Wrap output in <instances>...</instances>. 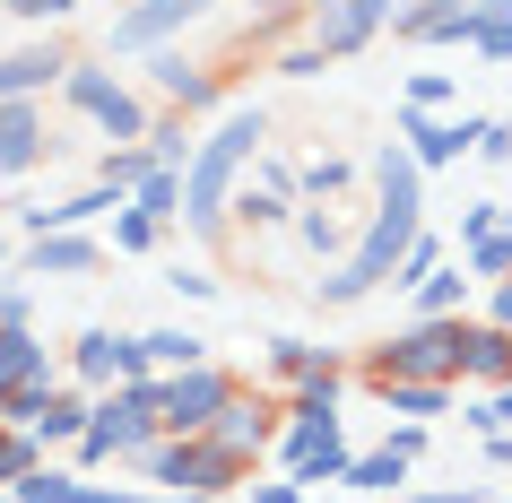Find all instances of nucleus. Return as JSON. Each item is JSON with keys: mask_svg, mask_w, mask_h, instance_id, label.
Instances as JSON below:
<instances>
[{"mask_svg": "<svg viewBox=\"0 0 512 503\" xmlns=\"http://www.w3.org/2000/svg\"><path fill=\"white\" fill-rule=\"evenodd\" d=\"M261 139H270V113L261 105H235L209 139H200V157H191V174H183V226L191 235H217V226H226L235 183L261 165Z\"/></svg>", "mask_w": 512, "mask_h": 503, "instance_id": "nucleus-1", "label": "nucleus"}, {"mask_svg": "<svg viewBox=\"0 0 512 503\" xmlns=\"http://www.w3.org/2000/svg\"><path fill=\"white\" fill-rule=\"evenodd\" d=\"M426 235V209H374L365 217V235L339 252V261L313 278V295H322L330 313H348V304H365L374 287H391V269L408 261V243Z\"/></svg>", "mask_w": 512, "mask_h": 503, "instance_id": "nucleus-2", "label": "nucleus"}, {"mask_svg": "<svg viewBox=\"0 0 512 503\" xmlns=\"http://www.w3.org/2000/svg\"><path fill=\"white\" fill-rule=\"evenodd\" d=\"M460 356H469V313L460 321H408L400 339H374L365 373L374 382H460Z\"/></svg>", "mask_w": 512, "mask_h": 503, "instance_id": "nucleus-3", "label": "nucleus"}, {"mask_svg": "<svg viewBox=\"0 0 512 503\" xmlns=\"http://www.w3.org/2000/svg\"><path fill=\"white\" fill-rule=\"evenodd\" d=\"M131 460L157 477V486H174V495H226V486L252 469V460H235L217 434H157V443H139Z\"/></svg>", "mask_w": 512, "mask_h": 503, "instance_id": "nucleus-4", "label": "nucleus"}, {"mask_svg": "<svg viewBox=\"0 0 512 503\" xmlns=\"http://www.w3.org/2000/svg\"><path fill=\"white\" fill-rule=\"evenodd\" d=\"M61 96H70V105H79L105 139H148V131H157V122H148V105H139L113 70H96V61H70V70H61Z\"/></svg>", "mask_w": 512, "mask_h": 503, "instance_id": "nucleus-5", "label": "nucleus"}, {"mask_svg": "<svg viewBox=\"0 0 512 503\" xmlns=\"http://www.w3.org/2000/svg\"><path fill=\"white\" fill-rule=\"evenodd\" d=\"M243 382L226 365H191V373H165V434H209L217 417H226V399H235Z\"/></svg>", "mask_w": 512, "mask_h": 503, "instance_id": "nucleus-6", "label": "nucleus"}, {"mask_svg": "<svg viewBox=\"0 0 512 503\" xmlns=\"http://www.w3.org/2000/svg\"><path fill=\"white\" fill-rule=\"evenodd\" d=\"M9 425H27V434H44V443H79L87 417H96V399L61 391V382H27V391H9V408H0Z\"/></svg>", "mask_w": 512, "mask_h": 503, "instance_id": "nucleus-7", "label": "nucleus"}, {"mask_svg": "<svg viewBox=\"0 0 512 503\" xmlns=\"http://www.w3.org/2000/svg\"><path fill=\"white\" fill-rule=\"evenodd\" d=\"M209 9H217V0H131V9L113 18L105 53H165V44H174L191 18H209Z\"/></svg>", "mask_w": 512, "mask_h": 503, "instance_id": "nucleus-8", "label": "nucleus"}, {"mask_svg": "<svg viewBox=\"0 0 512 503\" xmlns=\"http://www.w3.org/2000/svg\"><path fill=\"white\" fill-rule=\"evenodd\" d=\"M356 451L339 443V417H287V477L296 486H322V477H348Z\"/></svg>", "mask_w": 512, "mask_h": 503, "instance_id": "nucleus-9", "label": "nucleus"}, {"mask_svg": "<svg viewBox=\"0 0 512 503\" xmlns=\"http://www.w3.org/2000/svg\"><path fill=\"white\" fill-rule=\"evenodd\" d=\"M157 434H165V425H157V417H139L131 399H122V382H113V391L96 399V417H87L79 451H87V460H131V451H139V443H157Z\"/></svg>", "mask_w": 512, "mask_h": 503, "instance_id": "nucleus-10", "label": "nucleus"}, {"mask_svg": "<svg viewBox=\"0 0 512 503\" xmlns=\"http://www.w3.org/2000/svg\"><path fill=\"white\" fill-rule=\"evenodd\" d=\"M478 27H486L478 0H400V18H391L400 44H478Z\"/></svg>", "mask_w": 512, "mask_h": 503, "instance_id": "nucleus-11", "label": "nucleus"}, {"mask_svg": "<svg viewBox=\"0 0 512 503\" xmlns=\"http://www.w3.org/2000/svg\"><path fill=\"white\" fill-rule=\"evenodd\" d=\"M148 87H157L174 113H209V105H226V79H217V70H200V61H183L174 44H165V53H148Z\"/></svg>", "mask_w": 512, "mask_h": 503, "instance_id": "nucleus-12", "label": "nucleus"}, {"mask_svg": "<svg viewBox=\"0 0 512 503\" xmlns=\"http://www.w3.org/2000/svg\"><path fill=\"white\" fill-rule=\"evenodd\" d=\"M400 139H408V157H417V165H460L469 148H478V122H443V113L400 105Z\"/></svg>", "mask_w": 512, "mask_h": 503, "instance_id": "nucleus-13", "label": "nucleus"}, {"mask_svg": "<svg viewBox=\"0 0 512 503\" xmlns=\"http://www.w3.org/2000/svg\"><path fill=\"white\" fill-rule=\"evenodd\" d=\"M96 261H105V243L87 235V226H61V235H27V269H35V278H87Z\"/></svg>", "mask_w": 512, "mask_h": 503, "instance_id": "nucleus-14", "label": "nucleus"}, {"mask_svg": "<svg viewBox=\"0 0 512 503\" xmlns=\"http://www.w3.org/2000/svg\"><path fill=\"white\" fill-rule=\"evenodd\" d=\"M35 165H44V113L35 96H18V105H0V183H18Z\"/></svg>", "mask_w": 512, "mask_h": 503, "instance_id": "nucleus-15", "label": "nucleus"}, {"mask_svg": "<svg viewBox=\"0 0 512 503\" xmlns=\"http://www.w3.org/2000/svg\"><path fill=\"white\" fill-rule=\"evenodd\" d=\"M61 70H70V53H61V44H27V53H9V61H0V105L61 87Z\"/></svg>", "mask_w": 512, "mask_h": 503, "instance_id": "nucleus-16", "label": "nucleus"}, {"mask_svg": "<svg viewBox=\"0 0 512 503\" xmlns=\"http://www.w3.org/2000/svg\"><path fill=\"white\" fill-rule=\"evenodd\" d=\"M27 382H61V373H53V356H44L35 330H0V408H9V391H27Z\"/></svg>", "mask_w": 512, "mask_h": 503, "instance_id": "nucleus-17", "label": "nucleus"}, {"mask_svg": "<svg viewBox=\"0 0 512 503\" xmlns=\"http://www.w3.org/2000/svg\"><path fill=\"white\" fill-rule=\"evenodd\" d=\"M209 434L235 451V460H261V451H270V408H261L252 391H235V399H226V417H217Z\"/></svg>", "mask_w": 512, "mask_h": 503, "instance_id": "nucleus-18", "label": "nucleus"}, {"mask_svg": "<svg viewBox=\"0 0 512 503\" xmlns=\"http://www.w3.org/2000/svg\"><path fill=\"white\" fill-rule=\"evenodd\" d=\"M313 27H322V35H313V44H322V53L330 61H356V53H365V44H374V18H356V9H348V0H313Z\"/></svg>", "mask_w": 512, "mask_h": 503, "instance_id": "nucleus-19", "label": "nucleus"}, {"mask_svg": "<svg viewBox=\"0 0 512 503\" xmlns=\"http://www.w3.org/2000/svg\"><path fill=\"white\" fill-rule=\"evenodd\" d=\"M460 382H486V391H504V382H512V330H495V321H469Z\"/></svg>", "mask_w": 512, "mask_h": 503, "instance_id": "nucleus-20", "label": "nucleus"}, {"mask_svg": "<svg viewBox=\"0 0 512 503\" xmlns=\"http://www.w3.org/2000/svg\"><path fill=\"white\" fill-rule=\"evenodd\" d=\"M70 373H79L87 391H113V382H122V330H87V339L70 347Z\"/></svg>", "mask_w": 512, "mask_h": 503, "instance_id": "nucleus-21", "label": "nucleus"}, {"mask_svg": "<svg viewBox=\"0 0 512 503\" xmlns=\"http://www.w3.org/2000/svg\"><path fill=\"white\" fill-rule=\"evenodd\" d=\"M374 391H382V408H391V417L426 425V417H443V408H452L460 382H374Z\"/></svg>", "mask_w": 512, "mask_h": 503, "instance_id": "nucleus-22", "label": "nucleus"}, {"mask_svg": "<svg viewBox=\"0 0 512 503\" xmlns=\"http://www.w3.org/2000/svg\"><path fill=\"white\" fill-rule=\"evenodd\" d=\"M460 313H469V261H460V269L443 261L426 287H417V321H460Z\"/></svg>", "mask_w": 512, "mask_h": 503, "instance_id": "nucleus-23", "label": "nucleus"}, {"mask_svg": "<svg viewBox=\"0 0 512 503\" xmlns=\"http://www.w3.org/2000/svg\"><path fill=\"white\" fill-rule=\"evenodd\" d=\"M408 469H417V451L382 443V451H365V460L348 469V486H365V495H400V486H408Z\"/></svg>", "mask_w": 512, "mask_h": 503, "instance_id": "nucleus-24", "label": "nucleus"}, {"mask_svg": "<svg viewBox=\"0 0 512 503\" xmlns=\"http://www.w3.org/2000/svg\"><path fill=\"white\" fill-rule=\"evenodd\" d=\"M139 339H148L157 373H191V365H209V339H200V330H139Z\"/></svg>", "mask_w": 512, "mask_h": 503, "instance_id": "nucleus-25", "label": "nucleus"}, {"mask_svg": "<svg viewBox=\"0 0 512 503\" xmlns=\"http://www.w3.org/2000/svg\"><path fill=\"white\" fill-rule=\"evenodd\" d=\"M35 469H44V434L0 417V486H18V477H35Z\"/></svg>", "mask_w": 512, "mask_h": 503, "instance_id": "nucleus-26", "label": "nucleus"}, {"mask_svg": "<svg viewBox=\"0 0 512 503\" xmlns=\"http://www.w3.org/2000/svg\"><path fill=\"white\" fill-rule=\"evenodd\" d=\"M339 391H348V365L330 356L313 382H296V408H287V417H339Z\"/></svg>", "mask_w": 512, "mask_h": 503, "instance_id": "nucleus-27", "label": "nucleus"}, {"mask_svg": "<svg viewBox=\"0 0 512 503\" xmlns=\"http://www.w3.org/2000/svg\"><path fill=\"white\" fill-rule=\"evenodd\" d=\"M139 209L157 217V226H183V174H174V165H157V174H148V183L131 191Z\"/></svg>", "mask_w": 512, "mask_h": 503, "instance_id": "nucleus-28", "label": "nucleus"}, {"mask_svg": "<svg viewBox=\"0 0 512 503\" xmlns=\"http://www.w3.org/2000/svg\"><path fill=\"white\" fill-rule=\"evenodd\" d=\"M322 365H330V347H313V339H270V373H278V382H313Z\"/></svg>", "mask_w": 512, "mask_h": 503, "instance_id": "nucleus-29", "label": "nucleus"}, {"mask_svg": "<svg viewBox=\"0 0 512 503\" xmlns=\"http://www.w3.org/2000/svg\"><path fill=\"white\" fill-rule=\"evenodd\" d=\"M157 235H165V226L139 209V200H122V209H113V252H157Z\"/></svg>", "mask_w": 512, "mask_h": 503, "instance_id": "nucleus-30", "label": "nucleus"}, {"mask_svg": "<svg viewBox=\"0 0 512 503\" xmlns=\"http://www.w3.org/2000/svg\"><path fill=\"white\" fill-rule=\"evenodd\" d=\"M9 495H18V503H79V477H70V469H35V477H18Z\"/></svg>", "mask_w": 512, "mask_h": 503, "instance_id": "nucleus-31", "label": "nucleus"}, {"mask_svg": "<svg viewBox=\"0 0 512 503\" xmlns=\"http://www.w3.org/2000/svg\"><path fill=\"white\" fill-rule=\"evenodd\" d=\"M469 278H512V226H495V235L469 243Z\"/></svg>", "mask_w": 512, "mask_h": 503, "instance_id": "nucleus-32", "label": "nucleus"}, {"mask_svg": "<svg viewBox=\"0 0 512 503\" xmlns=\"http://www.w3.org/2000/svg\"><path fill=\"white\" fill-rule=\"evenodd\" d=\"M434 269H443V243H434V235H417V243H408V261L391 269V287H408V295H417V287L434 278Z\"/></svg>", "mask_w": 512, "mask_h": 503, "instance_id": "nucleus-33", "label": "nucleus"}, {"mask_svg": "<svg viewBox=\"0 0 512 503\" xmlns=\"http://www.w3.org/2000/svg\"><path fill=\"white\" fill-rule=\"evenodd\" d=\"M148 157H157V165H174V174H191L200 139H183V122H157V131H148Z\"/></svg>", "mask_w": 512, "mask_h": 503, "instance_id": "nucleus-34", "label": "nucleus"}, {"mask_svg": "<svg viewBox=\"0 0 512 503\" xmlns=\"http://www.w3.org/2000/svg\"><path fill=\"white\" fill-rule=\"evenodd\" d=\"M296 235L313 243L322 261H339V252H348V235H339V217H330V209H304V217H296Z\"/></svg>", "mask_w": 512, "mask_h": 503, "instance_id": "nucleus-35", "label": "nucleus"}, {"mask_svg": "<svg viewBox=\"0 0 512 503\" xmlns=\"http://www.w3.org/2000/svg\"><path fill=\"white\" fill-rule=\"evenodd\" d=\"M400 105H417V113H443V105H452V70H417Z\"/></svg>", "mask_w": 512, "mask_h": 503, "instance_id": "nucleus-36", "label": "nucleus"}, {"mask_svg": "<svg viewBox=\"0 0 512 503\" xmlns=\"http://www.w3.org/2000/svg\"><path fill=\"white\" fill-rule=\"evenodd\" d=\"M348 174H356L348 157H313V165H304V191H313V200H339V191H348Z\"/></svg>", "mask_w": 512, "mask_h": 503, "instance_id": "nucleus-37", "label": "nucleus"}, {"mask_svg": "<svg viewBox=\"0 0 512 503\" xmlns=\"http://www.w3.org/2000/svg\"><path fill=\"white\" fill-rule=\"evenodd\" d=\"M235 209L252 217V226H278V217L296 209V200H278V191H261V183H252V191H235Z\"/></svg>", "mask_w": 512, "mask_h": 503, "instance_id": "nucleus-38", "label": "nucleus"}, {"mask_svg": "<svg viewBox=\"0 0 512 503\" xmlns=\"http://www.w3.org/2000/svg\"><path fill=\"white\" fill-rule=\"evenodd\" d=\"M165 287H174V295H191V304H209V295H217V278H209L200 261H174V269H165Z\"/></svg>", "mask_w": 512, "mask_h": 503, "instance_id": "nucleus-39", "label": "nucleus"}, {"mask_svg": "<svg viewBox=\"0 0 512 503\" xmlns=\"http://www.w3.org/2000/svg\"><path fill=\"white\" fill-rule=\"evenodd\" d=\"M0 9H9V18H27V27H61L79 0H0Z\"/></svg>", "mask_w": 512, "mask_h": 503, "instance_id": "nucleus-40", "label": "nucleus"}, {"mask_svg": "<svg viewBox=\"0 0 512 503\" xmlns=\"http://www.w3.org/2000/svg\"><path fill=\"white\" fill-rule=\"evenodd\" d=\"M495 226H504V200H469V209H460V243L495 235Z\"/></svg>", "mask_w": 512, "mask_h": 503, "instance_id": "nucleus-41", "label": "nucleus"}, {"mask_svg": "<svg viewBox=\"0 0 512 503\" xmlns=\"http://www.w3.org/2000/svg\"><path fill=\"white\" fill-rule=\"evenodd\" d=\"M278 70H287V79H322L330 53H322V44H287V53H278Z\"/></svg>", "mask_w": 512, "mask_h": 503, "instance_id": "nucleus-42", "label": "nucleus"}, {"mask_svg": "<svg viewBox=\"0 0 512 503\" xmlns=\"http://www.w3.org/2000/svg\"><path fill=\"white\" fill-rule=\"evenodd\" d=\"M478 53H486V61H512V9H504V18H486V27H478Z\"/></svg>", "mask_w": 512, "mask_h": 503, "instance_id": "nucleus-43", "label": "nucleus"}, {"mask_svg": "<svg viewBox=\"0 0 512 503\" xmlns=\"http://www.w3.org/2000/svg\"><path fill=\"white\" fill-rule=\"evenodd\" d=\"M35 321V295L27 287H0V330H27Z\"/></svg>", "mask_w": 512, "mask_h": 503, "instance_id": "nucleus-44", "label": "nucleus"}, {"mask_svg": "<svg viewBox=\"0 0 512 503\" xmlns=\"http://www.w3.org/2000/svg\"><path fill=\"white\" fill-rule=\"evenodd\" d=\"M478 157L512 165V122H478Z\"/></svg>", "mask_w": 512, "mask_h": 503, "instance_id": "nucleus-45", "label": "nucleus"}, {"mask_svg": "<svg viewBox=\"0 0 512 503\" xmlns=\"http://www.w3.org/2000/svg\"><path fill=\"white\" fill-rule=\"evenodd\" d=\"M469 425H478V434H495V425H512V382L495 399H486V408H469Z\"/></svg>", "mask_w": 512, "mask_h": 503, "instance_id": "nucleus-46", "label": "nucleus"}, {"mask_svg": "<svg viewBox=\"0 0 512 503\" xmlns=\"http://www.w3.org/2000/svg\"><path fill=\"white\" fill-rule=\"evenodd\" d=\"M261 191H278V200H296V191H304V174H296V165H278V157H270V165H261Z\"/></svg>", "mask_w": 512, "mask_h": 503, "instance_id": "nucleus-47", "label": "nucleus"}, {"mask_svg": "<svg viewBox=\"0 0 512 503\" xmlns=\"http://www.w3.org/2000/svg\"><path fill=\"white\" fill-rule=\"evenodd\" d=\"M486 321H495V330H512V278H495V295H486Z\"/></svg>", "mask_w": 512, "mask_h": 503, "instance_id": "nucleus-48", "label": "nucleus"}, {"mask_svg": "<svg viewBox=\"0 0 512 503\" xmlns=\"http://www.w3.org/2000/svg\"><path fill=\"white\" fill-rule=\"evenodd\" d=\"M243 503H304V486H296V477H287V486H252Z\"/></svg>", "mask_w": 512, "mask_h": 503, "instance_id": "nucleus-49", "label": "nucleus"}, {"mask_svg": "<svg viewBox=\"0 0 512 503\" xmlns=\"http://www.w3.org/2000/svg\"><path fill=\"white\" fill-rule=\"evenodd\" d=\"M356 18H374V27H391V18H400V0H348Z\"/></svg>", "mask_w": 512, "mask_h": 503, "instance_id": "nucleus-50", "label": "nucleus"}, {"mask_svg": "<svg viewBox=\"0 0 512 503\" xmlns=\"http://www.w3.org/2000/svg\"><path fill=\"white\" fill-rule=\"evenodd\" d=\"M486 460H495V469H512V425H495V434H486Z\"/></svg>", "mask_w": 512, "mask_h": 503, "instance_id": "nucleus-51", "label": "nucleus"}, {"mask_svg": "<svg viewBox=\"0 0 512 503\" xmlns=\"http://www.w3.org/2000/svg\"><path fill=\"white\" fill-rule=\"evenodd\" d=\"M261 9H270V18H296V9H313V0H261Z\"/></svg>", "mask_w": 512, "mask_h": 503, "instance_id": "nucleus-52", "label": "nucleus"}, {"mask_svg": "<svg viewBox=\"0 0 512 503\" xmlns=\"http://www.w3.org/2000/svg\"><path fill=\"white\" fill-rule=\"evenodd\" d=\"M417 503H478V495H469V486H460V495H417Z\"/></svg>", "mask_w": 512, "mask_h": 503, "instance_id": "nucleus-53", "label": "nucleus"}, {"mask_svg": "<svg viewBox=\"0 0 512 503\" xmlns=\"http://www.w3.org/2000/svg\"><path fill=\"white\" fill-rule=\"evenodd\" d=\"M504 9H512V0H504Z\"/></svg>", "mask_w": 512, "mask_h": 503, "instance_id": "nucleus-54", "label": "nucleus"}]
</instances>
